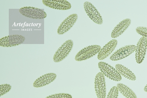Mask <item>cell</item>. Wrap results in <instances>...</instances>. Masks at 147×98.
<instances>
[{
    "label": "cell",
    "instance_id": "obj_24",
    "mask_svg": "<svg viewBox=\"0 0 147 98\" xmlns=\"http://www.w3.org/2000/svg\"><path fill=\"white\" fill-rule=\"evenodd\" d=\"M38 11H39L40 10V9H37Z\"/></svg>",
    "mask_w": 147,
    "mask_h": 98
},
{
    "label": "cell",
    "instance_id": "obj_37",
    "mask_svg": "<svg viewBox=\"0 0 147 98\" xmlns=\"http://www.w3.org/2000/svg\"><path fill=\"white\" fill-rule=\"evenodd\" d=\"M11 39L12 40L14 39V38L13 37H12Z\"/></svg>",
    "mask_w": 147,
    "mask_h": 98
},
{
    "label": "cell",
    "instance_id": "obj_41",
    "mask_svg": "<svg viewBox=\"0 0 147 98\" xmlns=\"http://www.w3.org/2000/svg\"><path fill=\"white\" fill-rule=\"evenodd\" d=\"M32 15L33 16H35V14H32Z\"/></svg>",
    "mask_w": 147,
    "mask_h": 98
},
{
    "label": "cell",
    "instance_id": "obj_33",
    "mask_svg": "<svg viewBox=\"0 0 147 98\" xmlns=\"http://www.w3.org/2000/svg\"><path fill=\"white\" fill-rule=\"evenodd\" d=\"M32 11H34V9H33L32 10Z\"/></svg>",
    "mask_w": 147,
    "mask_h": 98
},
{
    "label": "cell",
    "instance_id": "obj_32",
    "mask_svg": "<svg viewBox=\"0 0 147 98\" xmlns=\"http://www.w3.org/2000/svg\"><path fill=\"white\" fill-rule=\"evenodd\" d=\"M12 41H15V39H13L12 40Z\"/></svg>",
    "mask_w": 147,
    "mask_h": 98
},
{
    "label": "cell",
    "instance_id": "obj_10",
    "mask_svg": "<svg viewBox=\"0 0 147 98\" xmlns=\"http://www.w3.org/2000/svg\"><path fill=\"white\" fill-rule=\"evenodd\" d=\"M77 14H73L67 17L61 23L58 29V32L62 30L61 35L69 31L74 25L78 19Z\"/></svg>",
    "mask_w": 147,
    "mask_h": 98
},
{
    "label": "cell",
    "instance_id": "obj_47",
    "mask_svg": "<svg viewBox=\"0 0 147 98\" xmlns=\"http://www.w3.org/2000/svg\"><path fill=\"white\" fill-rule=\"evenodd\" d=\"M8 39L7 38H6V40H7Z\"/></svg>",
    "mask_w": 147,
    "mask_h": 98
},
{
    "label": "cell",
    "instance_id": "obj_40",
    "mask_svg": "<svg viewBox=\"0 0 147 98\" xmlns=\"http://www.w3.org/2000/svg\"><path fill=\"white\" fill-rule=\"evenodd\" d=\"M45 16H42V18H45Z\"/></svg>",
    "mask_w": 147,
    "mask_h": 98
},
{
    "label": "cell",
    "instance_id": "obj_27",
    "mask_svg": "<svg viewBox=\"0 0 147 98\" xmlns=\"http://www.w3.org/2000/svg\"><path fill=\"white\" fill-rule=\"evenodd\" d=\"M9 39H7V42H9Z\"/></svg>",
    "mask_w": 147,
    "mask_h": 98
},
{
    "label": "cell",
    "instance_id": "obj_14",
    "mask_svg": "<svg viewBox=\"0 0 147 98\" xmlns=\"http://www.w3.org/2000/svg\"><path fill=\"white\" fill-rule=\"evenodd\" d=\"M11 88V86L9 84L1 85L0 86V96H2L8 93Z\"/></svg>",
    "mask_w": 147,
    "mask_h": 98
},
{
    "label": "cell",
    "instance_id": "obj_21",
    "mask_svg": "<svg viewBox=\"0 0 147 98\" xmlns=\"http://www.w3.org/2000/svg\"><path fill=\"white\" fill-rule=\"evenodd\" d=\"M9 43H11L12 42V40H9Z\"/></svg>",
    "mask_w": 147,
    "mask_h": 98
},
{
    "label": "cell",
    "instance_id": "obj_42",
    "mask_svg": "<svg viewBox=\"0 0 147 98\" xmlns=\"http://www.w3.org/2000/svg\"><path fill=\"white\" fill-rule=\"evenodd\" d=\"M29 11H32V10H31V9H30Z\"/></svg>",
    "mask_w": 147,
    "mask_h": 98
},
{
    "label": "cell",
    "instance_id": "obj_28",
    "mask_svg": "<svg viewBox=\"0 0 147 98\" xmlns=\"http://www.w3.org/2000/svg\"><path fill=\"white\" fill-rule=\"evenodd\" d=\"M36 13H39V11H37L36 12Z\"/></svg>",
    "mask_w": 147,
    "mask_h": 98
},
{
    "label": "cell",
    "instance_id": "obj_9",
    "mask_svg": "<svg viewBox=\"0 0 147 98\" xmlns=\"http://www.w3.org/2000/svg\"><path fill=\"white\" fill-rule=\"evenodd\" d=\"M57 77L55 73H47L37 79L34 83L33 86L37 88L44 87L54 81Z\"/></svg>",
    "mask_w": 147,
    "mask_h": 98
},
{
    "label": "cell",
    "instance_id": "obj_13",
    "mask_svg": "<svg viewBox=\"0 0 147 98\" xmlns=\"http://www.w3.org/2000/svg\"><path fill=\"white\" fill-rule=\"evenodd\" d=\"M117 87L119 91L127 98H137L134 91L127 86L122 83H118Z\"/></svg>",
    "mask_w": 147,
    "mask_h": 98
},
{
    "label": "cell",
    "instance_id": "obj_15",
    "mask_svg": "<svg viewBox=\"0 0 147 98\" xmlns=\"http://www.w3.org/2000/svg\"><path fill=\"white\" fill-rule=\"evenodd\" d=\"M119 90L117 87H114L109 91L107 98H118Z\"/></svg>",
    "mask_w": 147,
    "mask_h": 98
},
{
    "label": "cell",
    "instance_id": "obj_8",
    "mask_svg": "<svg viewBox=\"0 0 147 98\" xmlns=\"http://www.w3.org/2000/svg\"><path fill=\"white\" fill-rule=\"evenodd\" d=\"M117 44V41L113 40L108 42L100 50L98 55V58L103 60L111 54L115 50Z\"/></svg>",
    "mask_w": 147,
    "mask_h": 98
},
{
    "label": "cell",
    "instance_id": "obj_39",
    "mask_svg": "<svg viewBox=\"0 0 147 98\" xmlns=\"http://www.w3.org/2000/svg\"><path fill=\"white\" fill-rule=\"evenodd\" d=\"M35 16H38V15L36 14V15H35Z\"/></svg>",
    "mask_w": 147,
    "mask_h": 98
},
{
    "label": "cell",
    "instance_id": "obj_16",
    "mask_svg": "<svg viewBox=\"0 0 147 98\" xmlns=\"http://www.w3.org/2000/svg\"><path fill=\"white\" fill-rule=\"evenodd\" d=\"M46 98H72V97L69 94L60 93L49 96Z\"/></svg>",
    "mask_w": 147,
    "mask_h": 98
},
{
    "label": "cell",
    "instance_id": "obj_48",
    "mask_svg": "<svg viewBox=\"0 0 147 98\" xmlns=\"http://www.w3.org/2000/svg\"><path fill=\"white\" fill-rule=\"evenodd\" d=\"M41 14L42 15V14H43V13H41Z\"/></svg>",
    "mask_w": 147,
    "mask_h": 98
},
{
    "label": "cell",
    "instance_id": "obj_6",
    "mask_svg": "<svg viewBox=\"0 0 147 98\" xmlns=\"http://www.w3.org/2000/svg\"><path fill=\"white\" fill-rule=\"evenodd\" d=\"M86 12L90 18L95 23L101 24L103 19L100 14L94 6L90 3L85 2L84 4Z\"/></svg>",
    "mask_w": 147,
    "mask_h": 98
},
{
    "label": "cell",
    "instance_id": "obj_2",
    "mask_svg": "<svg viewBox=\"0 0 147 98\" xmlns=\"http://www.w3.org/2000/svg\"><path fill=\"white\" fill-rule=\"evenodd\" d=\"M99 68L102 74L110 79L117 81L121 80V75L111 66L103 62H100L98 64Z\"/></svg>",
    "mask_w": 147,
    "mask_h": 98
},
{
    "label": "cell",
    "instance_id": "obj_7",
    "mask_svg": "<svg viewBox=\"0 0 147 98\" xmlns=\"http://www.w3.org/2000/svg\"><path fill=\"white\" fill-rule=\"evenodd\" d=\"M147 47V38H141L138 43L136 50V59L138 64H141L144 60Z\"/></svg>",
    "mask_w": 147,
    "mask_h": 98
},
{
    "label": "cell",
    "instance_id": "obj_11",
    "mask_svg": "<svg viewBox=\"0 0 147 98\" xmlns=\"http://www.w3.org/2000/svg\"><path fill=\"white\" fill-rule=\"evenodd\" d=\"M131 22V20L127 19L120 22L115 28L112 32L111 37L115 38L123 34L128 28Z\"/></svg>",
    "mask_w": 147,
    "mask_h": 98
},
{
    "label": "cell",
    "instance_id": "obj_17",
    "mask_svg": "<svg viewBox=\"0 0 147 98\" xmlns=\"http://www.w3.org/2000/svg\"><path fill=\"white\" fill-rule=\"evenodd\" d=\"M137 32L143 37L147 38V28L138 27L136 29Z\"/></svg>",
    "mask_w": 147,
    "mask_h": 98
},
{
    "label": "cell",
    "instance_id": "obj_3",
    "mask_svg": "<svg viewBox=\"0 0 147 98\" xmlns=\"http://www.w3.org/2000/svg\"><path fill=\"white\" fill-rule=\"evenodd\" d=\"M73 42L71 40L64 43L57 50L55 54L53 60L55 62H59L64 59L72 50Z\"/></svg>",
    "mask_w": 147,
    "mask_h": 98
},
{
    "label": "cell",
    "instance_id": "obj_25",
    "mask_svg": "<svg viewBox=\"0 0 147 98\" xmlns=\"http://www.w3.org/2000/svg\"><path fill=\"white\" fill-rule=\"evenodd\" d=\"M3 42L1 40H0V42Z\"/></svg>",
    "mask_w": 147,
    "mask_h": 98
},
{
    "label": "cell",
    "instance_id": "obj_23",
    "mask_svg": "<svg viewBox=\"0 0 147 98\" xmlns=\"http://www.w3.org/2000/svg\"><path fill=\"white\" fill-rule=\"evenodd\" d=\"M39 11V13H41V10H40Z\"/></svg>",
    "mask_w": 147,
    "mask_h": 98
},
{
    "label": "cell",
    "instance_id": "obj_26",
    "mask_svg": "<svg viewBox=\"0 0 147 98\" xmlns=\"http://www.w3.org/2000/svg\"><path fill=\"white\" fill-rule=\"evenodd\" d=\"M9 37L10 38H12L11 36H9Z\"/></svg>",
    "mask_w": 147,
    "mask_h": 98
},
{
    "label": "cell",
    "instance_id": "obj_5",
    "mask_svg": "<svg viewBox=\"0 0 147 98\" xmlns=\"http://www.w3.org/2000/svg\"><path fill=\"white\" fill-rule=\"evenodd\" d=\"M136 46L134 45H129L121 47L114 52L110 58L113 61H117L124 58L135 51Z\"/></svg>",
    "mask_w": 147,
    "mask_h": 98
},
{
    "label": "cell",
    "instance_id": "obj_31",
    "mask_svg": "<svg viewBox=\"0 0 147 98\" xmlns=\"http://www.w3.org/2000/svg\"><path fill=\"white\" fill-rule=\"evenodd\" d=\"M19 36V35H16V37H17L18 36Z\"/></svg>",
    "mask_w": 147,
    "mask_h": 98
},
{
    "label": "cell",
    "instance_id": "obj_44",
    "mask_svg": "<svg viewBox=\"0 0 147 98\" xmlns=\"http://www.w3.org/2000/svg\"><path fill=\"white\" fill-rule=\"evenodd\" d=\"M20 40H21V41L22 40V39H21V38H20Z\"/></svg>",
    "mask_w": 147,
    "mask_h": 98
},
{
    "label": "cell",
    "instance_id": "obj_45",
    "mask_svg": "<svg viewBox=\"0 0 147 98\" xmlns=\"http://www.w3.org/2000/svg\"><path fill=\"white\" fill-rule=\"evenodd\" d=\"M15 37H16V36H13V37L14 38H15Z\"/></svg>",
    "mask_w": 147,
    "mask_h": 98
},
{
    "label": "cell",
    "instance_id": "obj_35",
    "mask_svg": "<svg viewBox=\"0 0 147 98\" xmlns=\"http://www.w3.org/2000/svg\"><path fill=\"white\" fill-rule=\"evenodd\" d=\"M29 13L30 14L31 13V11H29Z\"/></svg>",
    "mask_w": 147,
    "mask_h": 98
},
{
    "label": "cell",
    "instance_id": "obj_30",
    "mask_svg": "<svg viewBox=\"0 0 147 98\" xmlns=\"http://www.w3.org/2000/svg\"><path fill=\"white\" fill-rule=\"evenodd\" d=\"M30 10V9L29 8H27V10H28V11H29Z\"/></svg>",
    "mask_w": 147,
    "mask_h": 98
},
{
    "label": "cell",
    "instance_id": "obj_1",
    "mask_svg": "<svg viewBox=\"0 0 147 98\" xmlns=\"http://www.w3.org/2000/svg\"><path fill=\"white\" fill-rule=\"evenodd\" d=\"M101 48L99 45H93L85 47L76 55L75 60L78 62L87 60L99 53Z\"/></svg>",
    "mask_w": 147,
    "mask_h": 98
},
{
    "label": "cell",
    "instance_id": "obj_22",
    "mask_svg": "<svg viewBox=\"0 0 147 98\" xmlns=\"http://www.w3.org/2000/svg\"><path fill=\"white\" fill-rule=\"evenodd\" d=\"M34 14L36 15L37 14V13H35V12H34Z\"/></svg>",
    "mask_w": 147,
    "mask_h": 98
},
{
    "label": "cell",
    "instance_id": "obj_12",
    "mask_svg": "<svg viewBox=\"0 0 147 98\" xmlns=\"http://www.w3.org/2000/svg\"><path fill=\"white\" fill-rule=\"evenodd\" d=\"M115 68L121 75L130 80H136V77L134 73L124 66L120 64H117L115 66Z\"/></svg>",
    "mask_w": 147,
    "mask_h": 98
},
{
    "label": "cell",
    "instance_id": "obj_34",
    "mask_svg": "<svg viewBox=\"0 0 147 98\" xmlns=\"http://www.w3.org/2000/svg\"><path fill=\"white\" fill-rule=\"evenodd\" d=\"M6 41H7V40H4V42H5Z\"/></svg>",
    "mask_w": 147,
    "mask_h": 98
},
{
    "label": "cell",
    "instance_id": "obj_19",
    "mask_svg": "<svg viewBox=\"0 0 147 98\" xmlns=\"http://www.w3.org/2000/svg\"><path fill=\"white\" fill-rule=\"evenodd\" d=\"M38 11L37 10H34V12H35V13H36V12Z\"/></svg>",
    "mask_w": 147,
    "mask_h": 98
},
{
    "label": "cell",
    "instance_id": "obj_20",
    "mask_svg": "<svg viewBox=\"0 0 147 98\" xmlns=\"http://www.w3.org/2000/svg\"><path fill=\"white\" fill-rule=\"evenodd\" d=\"M51 5V3H48V5Z\"/></svg>",
    "mask_w": 147,
    "mask_h": 98
},
{
    "label": "cell",
    "instance_id": "obj_4",
    "mask_svg": "<svg viewBox=\"0 0 147 98\" xmlns=\"http://www.w3.org/2000/svg\"><path fill=\"white\" fill-rule=\"evenodd\" d=\"M95 89L98 98H105L106 95V84L104 75L102 72L98 73L94 81Z\"/></svg>",
    "mask_w": 147,
    "mask_h": 98
},
{
    "label": "cell",
    "instance_id": "obj_18",
    "mask_svg": "<svg viewBox=\"0 0 147 98\" xmlns=\"http://www.w3.org/2000/svg\"><path fill=\"white\" fill-rule=\"evenodd\" d=\"M144 90L145 92H147V84L145 86L144 88Z\"/></svg>",
    "mask_w": 147,
    "mask_h": 98
},
{
    "label": "cell",
    "instance_id": "obj_36",
    "mask_svg": "<svg viewBox=\"0 0 147 98\" xmlns=\"http://www.w3.org/2000/svg\"><path fill=\"white\" fill-rule=\"evenodd\" d=\"M17 38V37H15V38H14V39H16Z\"/></svg>",
    "mask_w": 147,
    "mask_h": 98
},
{
    "label": "cell",
    "instance_id": "obj_29",
    "mask_svg": "<svg viewBox=\"0 0 147 98\" xmlns=\"http://www.w3.org/2000/svg\"><path fill=\"white\" fill-rule=\"evenodd\" d=\"M19 37H20V36H18L17 37V38H19Z\"/></svg>",
    "mask_w": 147,
    "mask_h": 98
},
{
    "label": "cell",
    "instance_id": "obj_38",
    "mask_svg": "<svg viewBox=\"0 0 147 98\" xmlns=\"http://www.w3.org/2000/svg\"><path fill=\"white\" fill-rule=\"evenodd\" d=\"M9 40H12V39L11 38H10V39H9Z\"/></svg>",
    "mask_w": 147,
    "mask_h": 98
},
{
    "label": "cell",
    "instance_id": "obj_46",
    "mask_svg": "<svg viewBox=\"0 0 147 98\" xmlns=\"http://www.w3.org/2000/svg\"><path fill=\"white\" fill-rule=\"evenodd\" d=\"M23 42H21V43H22V44Z\"/></svg>",
    "mask_w": 147,
    "mask_h": 98
},
{
    "label": "cell",
    "instance_id": "obj_43",
    "mask_svg": "<svg viewBox=\"0 0 147 98\" xmlns=\"http://www.w3.org/2000/svg\"><path fill=\"white\" fill-rule=\"evenodd\" d=\"M53 5H54V6H56V5H55V4H54Z\"/></svg>",
    "mask_w": 147,
    "mask_h": 98
}]
</instances>
